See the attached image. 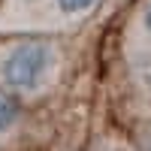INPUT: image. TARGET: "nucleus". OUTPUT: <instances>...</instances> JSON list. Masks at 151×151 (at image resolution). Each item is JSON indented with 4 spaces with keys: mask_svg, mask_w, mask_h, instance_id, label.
<instances>
[{
    "mask_svg": "<svg viewBox=\"0 0 151 151\" xmlns=\"http://www.w3.org/2000/svg\"><path fill=\"white\" fill-rule=\"evenodd\" d=\"M58 64V52L45 40H24L0 52V82L9 91H40Z\"/></svg>",
    "mask_w": 151,
    "mask_h": 151,
    "instance_id": "obj_1",
    "label": "nucleus"
},
{
    "mask_svg": "<svg viewBox=\"0 0 151 151\" xmlns=\"http://www.w3.org/2000/svg\"><path fill=\"white\" fill-rule=\"evenodd\" d=\"M18 121H21V106H18V100L0 91V136H6L9 130H15Z\"/></svg>",
    "mask_w": 151,
    "mask_h": 151,
    "instance_id": "obj_2",
    "label": "nucleus"
},
{
    "mask_svg": "<svg viewBox=\"0 0 151 151\" xmlns=\"http://www.w3.org/2000/svg\"><path fill=\"white\" fill-rule=\"evenodd\" d=\"M97 0H55V6L64 12V15H85V12L94 9Z\"/></svg>",
    "mask_w": 151,
    "mask_h": 151,
    "instance_id": "obj_3",
    "label": "nucleus"
},
{
    "mask_svg": "<svg viewBox=\"0 0 151 151\" xmlns=\"http://www.w3.org/2000/svg\"><path fill=\"white\" fill-rule=\"evenodd\" d=\"M145 27L151 30V3H148V9H145Z\"/></svg>",
    "mask_w": 151,
    "mask_h": 151,
    "instance_id": "obj_4",
    "label": "nucleus"
},
{
    "mask_svg": "<svg viewBox=\"0 0 151 151\" xmlns=\"http://www.w3.org/2000/svg\"><path fill=\"white\" fill-rule=\"evenodd\" d=\"M145 151H151V139H145Z\"/></svg>",
    "mask_w": 151,
    "mask_h": 151,
    "instance_id": "obj_5",
    "label": "nucleus"
}]
</instances>
